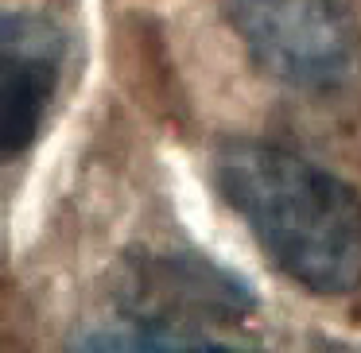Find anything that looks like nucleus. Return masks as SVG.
<instances>
[{
  "label": "nucleus",
  "instance_id": "obj_1",
  "mask_svg": "<svg viewBox=\"0 0 361 353\" xmlns=\"http://www.w3.org/2000/svg\"><path fill=\"white\" fill-rule=\"evenodd\" d=\"M214 190L291 283L314 295L361 287V194L334 171L280 144L226 140Z\"/></svg>",
  "mask_w": 361,
  "mask_h": 353
},
{
  "label": "nucleus",
  "instance_id": "obj_2",
  "mask_svg": "<svg viewBox=\"0 0 361 353\" xmlns=\"http://www.w3.org/2000/svg\"><path fill=\"white\" fill-rule=\"evenodd\" d=\"M117 306L125 322L187 334L210 349V326H237L257 311V291L237 272L195 249H133L121 260Z\"/></svg>",
  "mask_w": 361,
  "mask_h": 353
},
{
  "label": "nucleus",
  "instance_id": "obj_3",
  "mask_svg": "<svg viewBox=\"0 0 361 353\" xmlns=\"http://www.w3.org/2000/svg\"><path fill=\"white\" fill-rule=\"evenodd\" d=\"M257 70L303 94L342 86L357 63V24L345 0H221Z\"/></svg>",
  "mask_w": 361,
  "mask_h": 353
},
{
  "label": "nucleus",
  "instance_id": "obj_4",
  "mask_svg": "<svg viewBox=\"0 0 361 353\" xmlns=\"http://www.w3.org/2000/svg\"><path fill=\"white\" fill-rule=\"evenodd\" d=\"M66 43L51 20L35 12H4L0 20V156L20 159L51 117L63 78Z\"/></svg>",
  "mask_w": 361,
  "mask_h": 353
}]
</instances>
